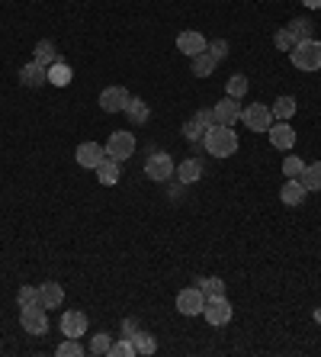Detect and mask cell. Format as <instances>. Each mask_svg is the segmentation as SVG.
I'll return each mask as SVG.
<instances>
[{"label": "cell", "mask_w": 321, "mask_h": 357, "mask_svg": "<svg viewBox=\"0 0 321 357\" xmlns=\"http://www.w3.org/2000/svg\"><path fill=\"white\" fill-rule=\"evenodd\" d=\"M173 171H177V165H173V158L167 151H155V155H148V161H145V177L155 183L171 181Z\"/></svg>", "instance_id": "277c9868"}, {"label": "cell", "mask_w": 321, "mask_h": 357, "mask_svg": "<svg viewBox=\"0 0 321 357\" xmlns=\"http://www.w3.org/2000/svg\"><path fill=\"white\" fill-rule=\"evenodd\" d=\"M58 325H61V335H65V338H84L91 322H87V316H84L81 309H68Z\"/></svg>", "instance_id": "30bf717a"}, {"label": "cell", "mask_w": 321, "mask_h": 357, "mask_svg": "<svg viewBox=\"0 0 321 357\" xmlns=\"http://www.w3.org/2000/svg\"><path fill=\"white\" fill-rule=\"evenodd\" d=\"M196 287L206 293V299L209 296H225V280H222V277H206V280H196Z\"/></svg>", "instance_id": "f1b7e54d"}, {"label": "cell", "mask_w": 321, "mask_h": 357, "mask_svg": "<svg viewBox=\"0 0 321 357\" xmlns=\"http://www.w3.org/2000/svg\"><path fill=\"white\" fill-rule=\"evenodd\" d=\"M173 174H177V181H180L183 187H189V183H196L199 177H203V161H199V158H187V161H180Z\"/></svg>", "instance_id": "e0dca14e"}, {"label": "cell", "mask_w": 321, "mask_h": 357, "mask_svg": "<svg viewBox=\"0 0 321 357\" xmlns=\"http://www.w3.org/2000/svg\"><path fill=\"white\" fill-rule=\"evenodd\" d=\"M123 113L129 116V123L132 126H145L151 119V109H148V103H145L141 97H129V103H125Z\"/></svg>", "instance_id": "ac0fdd59"}, {"label": "cell", "mask_w": 321, "mask_h": 357, "mask_svg": "<svg viewBox=\"0 0 321 357\" xmlns=\"http://www.w3.org/2000/svg\"><path fill=\"white\" fill-rule=\"evenodd\" d=\"M39 303L45 309H58L61 303H65V290H61V283L49 280V283H42L39 287Z\"/></svg>", "instance_id": "d6986e66"}, {"label": "cell", "mask_w": 321, "mask_h": 357, "mask_svg": "<svg viewBox=\"0 0 321 357\" xmlns=\"http://www.w3.org/2000/svg\"><path fill=\"white\" fill-rule=\"evenodd\" d=\"M212 116H215V126H235L241 119V107L235 97H222L219 103L212 107Z\"/></svg>", "instance_id": "7c38bea8"}, {"label": "cell", "mask_w": 321, "mask_h": 357, "mask_svg": "<svg viewBox=\"0 0 321 357\" xmlns=\"http://www.w3.org/2000/svg\"><path fill=\"white\" fill-rule=\"evenodd\" d=\"M103 158H107V145H100V142H81L75 151V161L87 171H97Z\"/></svg>", "instance_id": "9c48e42d"}, {"label": "cell", "mask_w": 321, "mask_h": 357, "mask_svg": "<svg viewBox=\"0 0 321 357\" xmlns=\"http://www.w3.org/2000/svg\"><path fill=\"white\" fill-rule=\"evenodd\" d=\"M33 303H39V287H33V283H26V287H19L17 290V306H33Z\"/></svg>", "instance_id": "d6a6232c"}, {"label": "cell", "mask_w": 321, "mask_h": 357, "mask_svg": "<svg viewBox=\"0 0 321 357\" xmlns=\"http://www.w3.org/2000/svg\"><path fill=\"white\" fill-rule=\"evenodd\" d=\"M109 344H113V335L100 332V335H93V338H91V348H87V351H91L93 357H103V354H109Z\"/></svg>", "instance_id": "f546056e"}, {"label": "cell", "mask_w": 321, "mask_h": 357, "mask_svg": "<svg viewBox=\"0 0 321 357\" xmlns=\"http://www.w3.org/2000/svg\"><path fill=\"white\" fill-rule=\"evenodd\" d=\"M203 135H206V129L196 123V119H187L183 123V139H189V142H203Z\"/></svg>", "instance_id": "d590c367"}, {"label": "cell", "mask_w": 321, "mask_h": 357, "mask_svg": "<svg viewBox=\"0 0 321 357\" xmlns=\"http://www.w3.org/2000/svg\"><path fill=\"white\" fill-rule=\"evenodd\" d=\"M286 29H289V36H292V39H296V42H305V39H312V23H308V20H305V17L292 20V23H289Z\"/></svg>", "instance_id": "83f0119b"}, {"label": "cell", "mask_w": 321, "mask_h": 357, "mask_svg": "<svg viewBox=\"0 0 321 357\" xmlns=\"http://www.w3.org/2000/svg\"><path fill=\"white\" fill-rule=\"evenodd\" d=\"M193 119H196V123L203 126V129H206V132H209V129H212V126H215V116H212V109H196V113H193Z\"/></svg>", "instance_id": "74e56055"}, {"label": "cell", "mask_w": 321, "mask_h": 357, "mask_svg": "<svg viewBox=\"0 0 321 357\" xmlns=\"http://www.w3.org/2000/svg\"><path fill=\"white\" fill-rule=\"evenodd\" d=\"M241 123H244L251 132H267L273 126V113H270V107H264V103H251V107L241 109Z\"/></svg>", "instance_id": "52a82bcc"}, {"label": "cell", "mask_w": 321, "mask_h": 357, "mask_svg": "<svg viewBox=\"0 0 321 357\" xmlns=\"http://www.w3.org/2000/svg\"><path fill=\"white\" fill-rule=\"evenodd\" d=\"M203 316H206L209 325H215V328H222V325L231 322V316H235V309H231V303L225 296H209L206 306H203Z\"/></svg>", "instance_id": "8992f818"}, {"label": "cell", "mask_w": 321, "mask_h": 357, "mask_svg": "<svg viewBox=\"0 0 321 357\" xmlns=\"http://www.w3.org/2000/svg\"><path fill=\"white\" fill-rule=\"evenodd\" d=\"M119 177H123V171H119V161H113L107 155V158L100 161V167H97V181L103 183V187H116V183H119Z\"/></svg>", "instance_id": "ffe728a7"}, {"label": "cell", "mask_w": 321, "mask_h": 357, "mask_svg": "<svg viewBox=\"0 0 321 357\" xmlns=\"http://www.w3.org/2000/svg\"><path fill=\"white\" fill-rule=\"evenodd\" d=\"M273 45H276V49H280V52H292V45H296V39H292V36H289V29H286V26H283V29H276V33H273Z\"/></svg>", "instance_id": "e575fe53"}, {"label": "cell", "mask_w": 321, "mask_h": 357, "mask_svg": "<svg viewBox=\"0 0 321 357\" xmlns=\"http://www.w3.org/2000/svg\"><path fill=\"white\" fill-rule=\"evenodd\" d=\"M33 59L39 61V65H45V68L55 65V61H58V49H55V42H52V39H39V42H36Z\"/></svg>", "instance_id": "cb8c5ba5"}, {"label": "cell", "mask_w": 321, "mask_h": 357, "mask_svg": "<svg viewBox=\"0 0 321 357\" xmlns=\"http://www.w3.org/2000/svg\"><path fill=\"white\" fill-rule=\"evenodd\" d=\"M135 332H139V325H135V319H125V322H123V335H125V338H132Z\"/></svg>", "instance_id": "f35d334b"}, {"label": "cell", "mask_w": 321, "mask_h": 357, "mask_svg": "<svg viewBox=\"0 0 321 357\" xmlns=\"http://www.w3.org/2000/svg\"><path fill=\"white\" fill-rule=\"evenodd\" d=\"M71 81H75V71H71L68 61L58 59L55 65H49V84H55V87H68Z\"/></svg>", "instance_id": "44dd1931"}, {"label": "cell", "mask_w": 321, "mask_h": 357, "mask_svg": "<svg viewBox=\"0 0 321 357\" xmlns=\"http://www.w3.org/2000/svg\"><path fill=\"white\" fill-rule=\"evenodd\" d=\"M302 187L308 193H318L321 190V161H315V165H305V171H302Z\"/></svg>", "instance_id": "d4e9b609"}, {"label": "cell", "mask_w": 321, "mask_h": 357, "mask_svg": "<svg viewBox=\"0 0 321 357\" xmlns=\"http://www.w3.org/2000/svg\"><path fill=\"white\" fill-rule=\"evenodd\" d=\"M132 344H135V354H145V357H151L157 351L155 335H151V332H141V328L132 335Z\"/></svg>", "instance_id": "484cf974"}, {"label": "cell", "mask_w": 321, "mask_h": 357, "mask_svg": "<svg viewBox=\"0 0 321 357\" xmlns=\"http://www.w3.org/2000/svg\"><path fill=\"white\" fill-rule=\"evenodd\" d=\"M107 155L113 161H129L135 155V135L132 132H125V129H119V132H113L109 135V142H107Z\"/></svg>", "instance_id": "5b68a950"}, {"label": "cell", "mask_w": 321, "mask_h": 357, "mask_svg": "<svg viewBox=\"0 0 321 357\" xmlns=\"http://www.w3.org/2000/svg\"><path fill=\"white\" fill-rule=\"evenodd\" d=\"M289 61L299 68V71H318L321 68V42L315 39H305V42H296L292 52H289Z\"/></svg>", "instance_id": "7a4b0ae2"}, {"label": "cell", "mask_w": 321, "mask_h": 357, "mask_svg": "<svg viewBox=\"0 0 321 357\" xmlns=\"http://www.w3.org/2000/svg\"><path fill=\"white\" fill-rule=\"evenodd\" d=\"M203 145L212 158H231V155H238V132L231 126H212L203 135Z\"/></svg>", "instance_id": "6da1fadb"}, {"label": "cell", "mask_w": 321, "mask_h": 357, "mask_svg": "<svg viewBox=\"0 0 321 357\" xmlns=\"http://www.w3.org/2000/svg\"><path fill=\"white\" fill-rule=\"evenodd\" d=\"M177 49H180L187 59H193V55H199V52L209 49V42H206V36L203 33H193V29H189V33L177 36Z\"/></svg>", "instance_id": "2e32d148"}, {"label": "cell", "mask_w": 321, "mask_h": 357, "mask_svg": "<svg viewBox=\"0 0 321 357\" xmlns=\"http://www.w3.org/2000/svg\"><path fill=\"white\" fill-rule=\"evenodd\" d=\"M55 354H58V357H84L81 338H65V341H61V344L55 348Z\"/></svg>", "instance_id": "4dcf8cb0"}, {"label": "cell", "mask_w": 321, "mask_h": 357, "mask_svg": "<svg viewBox=\"0 0 321 357\" xmlns=\"http://www.w3.org/2000/svg\"><path fill=\"white\" fill-rule=\"evenodd\" d=\"M203 306H206V293L199 287H187L177 296V312L180 316H203Z\"/></svg>", "instance_id": "ba28073f"}, {"label": "cell", "mask_w": 321, "mask_h": 357, "mask_svg": "<svg viewBox=\"0 0 321 357\" xmlns=\"http://www.w3.org/2000/svg\"><path fill=\"white\" fill-rule=\"evenodd\" d=\"M247 87H251V84H247V77H244V75H231V77H228V84H225V97L241 100V97L247 93Z\"/></svg>", "instance_id": "4316f807"}, {"label": "cell", "mask_w": 321, "mask_h": 357, "mask_svg": "<svg viewBox=\"0 0 321 357\" xmlns=\"http://www.w3.org/2000/svg\"><path fill=\"white\" fill-rule=\"evenodd\" d=\"M267 135H270L273 149H280V151H292V145H296V129L289 123H273L267 129Z\"/></svg>", "instance_id": "4fadbf2b"}, {"label": "cell", "mask_w": 321, "mask_h": 357, "mask_svg": "<svg viewBox=\"0 0 321 357\" xmlns=\"http://www.w3.org/2000/svg\"><path fill=\"white\" fill-rule=\"evenodd\" d=\"M305 197H308V190L302 187V181H299V177H286V183L280 187L283 206H302Z\"/></svg>", "instance_id": "9a60e30c"}, {"label": "cell", "mask_w": 321, "mask_h": 357, "mask_svg": "<svg viewBox=\"0 0 321 357\" xmlns=\"http://www.w3.org/2000/svg\"><path fill=\"white\" fill-rule=\"evenodd\" d=\"M109 357H135V344H132V338H119V341H113L109 344Z\"/></svg>", "instance_id": "1f68e13d"}, {"label": "cell", "mask_w": 321, "mask_h": 357, "mask_svg": "<svg viewBox=\"0 0 321 357\" xmlns=\"http://www.w3.org/2000/svg\"><path fill=\"white\" fill-rule=\"evenodd\" d=\"M19 325H23L26 335H45L49 332V309L42 303H33V306L19 309Z\"/></svg>", "instance_id": "3957f363"}, {"label": "cell", "mask_w": 321, "mask_h": 357, "mask_svg": "<svg viewBox=\"0 0 321 357\" xmlns=\"http://www.w3.org/2000/svg\"><path fill=\"white\" fill-rule=\"evenodd\" d=\"M189 65H193V75L196 77H212V71L219 68V61H215L212 55H209V49H206V52H199V55H193Z\"/></svg>", "instance_id": "7402d4cb"}, {"label": "cell", "mask_w": 321, "mask_h": 357, "mask_svg": "<svg viewBox=\"0 0 321 357\" xmlns=\"http://www.w3.org/2000/svg\"><path fill=\"white\" fill-rule=\"evenodd\" d=\"M209 55H212V59L222 65V61L228 59V42H225V39H215L212 45H209Z\"/></svg>", "instance_id": "8d00e7d4"}, {"label": "cell", "mask_w": 321, "mask_h": 357, "mask_svg": "<svg viewBox=\"0 0 321 357\" xmlns=\"http://www.w3.org/2000/svg\"><path fill=\"white\" fill-rule=\"evenodd\" d=\"M302 3H305L308 10H321V0H302Z\"/></svg>", "instance_id": "ab89813d"}, {"label": "cell", "mask_w": 321, "mask_h": 357, "mask_svg": "<svg viewBox=\"0 0 321 357\" xmlns=\"http://www.w3.org/2000/svg\"><path fill=\"white\" fill-rule=\"evenodd\" d=\"M129 97H132V93L125 91V87H107V91L100 93V109H103V113H123L125 109V103H129Z\"/></svg>", "instance_id": "8fae6325"}, {"label": "cell", "mask_w": 321, "mask_h": 357, "mask_svg": "<svg viewBox=\"0 0 321 357\" xmlns=\"http://www.w3.org/2000/svg\"><path fill=\"white\" fill-rule=\"evenodd\" d=\"M302 171H305V161L299 155H286L283 158V174L286 177H302Z\"/></svg>", "instance_id": "836d02e7"}, {"label": "cell", "mask_w": 321, "mask_h": 357, "mask_svg": "<svg viewBox=\"0 0 321 357\" xmlns=\"http://www.w3.org/2000/svg\"><path fill=\"white\" fill-rule=\"evenodd\" d=\"M270 113H273V123H289L292 113H296V100L292 97H276L273 100V107H270Z\"/></svg>", "instance_id": "603a6c76"}, {"label": "cell", "mask_w": 321, "mask_h": 357, "mask_svg": "<svg viewBox=\"0 0 321 357\" xmlns=\"http://www.w3.org/2000/svg\"><path fill=\"white\" fill-rule=\"evenodd\" d=\"M19 84H23V87H42V84H49V68L45 65H39V61H29V65H23L19 68Z\"/></svg>", "instance_id": "5bb4252c"}]
</instances>
